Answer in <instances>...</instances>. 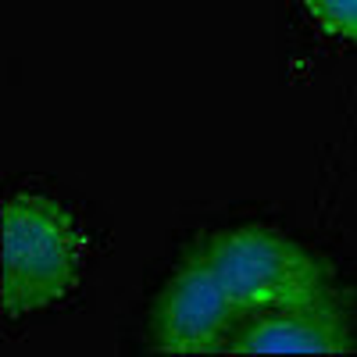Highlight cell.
I'll return each mask as SVG.
<instances>
[{"instance_id": "cell-1", "label": "cell", "mask_w": 357, "mask_h": 357, "mask_svg": "<svg viewBox=\"0 0 357 357\" xmlns=\"http://www.w3.org/2000/svg\"><path fill=\"white\" fill-rule=\"evenodd\" d=\"M79 222L57 200L11 193L0 207V304L8 318L61 304L82 275Z\"/></svg>"}, {"instance_id": "cell-4", "label": "cell", "mask_w": 357, "mask_h": 357, "mask_svg": "<svg viewBox=\"0 0 357 357\" xmlns=\"http://www.w3.org/2000/svg\"><path fill=\"white\" fill-rule=\"evenodd\" d=\"M350 350H357V325L336 296L247 314L229 343V354H350Z\"/></svg>"}, {"instance_id": "cell-3", "label": "cell", "mask_w": 357, "mask_h": 357, "mask_svg": "<svg viewBox=\"0 0 357 357\" xmlns=\"http://www.w3.org/2000/svg\"><path fill=\"white\" fill-rule=\"evenodd\" d=\"M243 321V311L225 293L215 268L193 254L178 272L165 282L154 301L146 336L161 354H229V343Z\"/></svg>"}, {"instance_id": "cell-2", "label": "cell", "mask_w": 357, "mask_h": 357, "mask_svg": "<svg viewBox=\"0 0 357 357\" xmlns=\"http://www.w3.org/2000/svg\"><path fill=\"white\" fill-rule=\"evenodd\" d=\"M200 257L215 268L225 293L247 314L314 304L336 296L325 264L289 236L261 225H243L211 236Z\"/></svg>"}, {"instance_id": "cell-5", "label": "cell", "mask_w": 357, "mask_h": 357, "mask_svg": "<svg viewBox=\"0 0 357 357\" xmlns=\"http://www.w3.org/2000/svg\"><path fill=\"white\" fill-rule=\"evenodd\" d=\"M304 4L325 33L357 47V0H304Z\"/></svg>"}]
</instances>
